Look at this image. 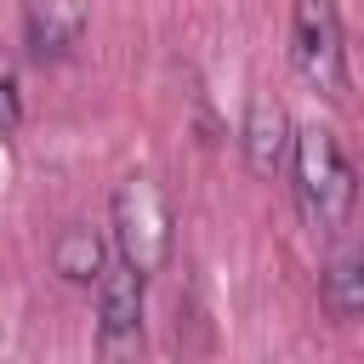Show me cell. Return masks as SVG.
<instances>
[{
	"instance_id": "cell-1",
	"label": "cell",
	"mask_w": 364,
	"mask_h": 364,
	"mask_svg": "<svg viewBox=\"0 0 364 364\" xmlns=\"http://www.w3.org/2000/svg\"><path fill=\"white\" fill-rule=\"evenodd\" d=\"M290 171H296V199H301L307 222L324 228V233L347 228V216H353V205H358V176H353L341 142H336L324 125H301V131H296Z\"/></svg>"
},
{
	"instance_id": "cell-2",
	"label": "cell",
	"mask_w": 364,
	"mask_h": 364,
	"mask_svg": "<svg viewBox=\"0 0 364 364\" xmlns=\"http://www.w3.org/2000/svg\"><path fill=\"white\" fill-rule=\"evenodd\" d=\"M114 245L136 273H159L171 256V205L154 176H125L114 188Z\"/></svg>"
},
{
	"instance_id": "cell-3",
	"label": "cell",
	"mask_w": 364,
	"mask_h": 364,
	"mask_svg": "<svg viewBox=\"0 0 364 364\" xmlns=\"http://www.w3.org/2000/svg\"><path fill=\"white\" fill-rule=\"evenodd\" d=\"M290 63L296 74L336 97L347 80V51H341V11L336 0H290Z\"/></svg>"
},
{
	"instance_id": "cell-4",
	"label": "cell",
	"mask_w": 364,
	"mask_h": 364,
	"mask_svg": "<svg viewBox=\"0 0 364 364\" xmlns=\"http://www.w3.org/2000/svg\"><path fill=\"white\" fill-rule=\"evenodd\" d=\"M239 148H245V165H250L256 176H279V171H284V159H290V148H296V131H290V114H284L279 97L256 91V97L245 102Z\"/></svg>"
},
{
	"instance_id": "cell-5",
	"label": "cell",
	"mask_w": 364,
	"mask_h": 364,
	"mask_svg": "<svg viewBox=\"0 0 364 364\" xmlns=\"http://www.w3.org/2000/svg\"><path fill=\"white\" fill-rule=\"evenodd\" d=\"M142 279L125 256L102 267L97 279V330H102V347H131L142 336Z\"/></svg>"
},
{
	"instance_id": "cell-6",
	"label": "cell",
	"mask_w": 364,
	"mask_h": 364,
	"mask_svg": "<svg viewBox=\"0 0 364 364\" xmlns=\"http://www.w3.org/2000/svg\"><path fill=\"white\" fill-rule=\"evenodd\" d=\"M85 40V0H23V46L34 63H63Z\"/></svg>"
},
{
	"instance_id": "cell-7",
	"label": "cell",
	"mask_w": 364,
	"mask_h": 364,
	"mask_svg": "<svg viewBox=\"0 0 364 364\" xmlns=\"http://www.w3.org/2000/svg\"><path fill=\"white\" fill-rule=\"evenodd\" d=\"M51 267H57L68 284H97L102 267H108V245H102V233L85 228V222H68V228L51 239Z\"/></svg>"
},
{
	"instance_id": "cell-8",
	"label": "cell",
	"mask_w": 364,
	"mask_h": 364,
	"mask_svg": "<svg viewBox=\"0 0 364 364\" xmlns=\"http://www.w3.org/2000/svg\"><path fill=\"white\" fill-rule=\"evenodd\" d=\"M324 307L341 324H364V250H336L324 262Z\"/></svg>"
},
{
	"instance_id": "cell-9",
	"label": "cell",
	"mask_w": 364,
	"mask_h": 364,
	"mask_svg": "<svg viewBox=\"0 0 364 364\" xmlns=\"http://www.w3.org/2000/svg\"><path fill=\"white\" fill-rule=\"evenodd\" d=\"M17 119H23V91H17L11 63L0 57V131H17Z\"/></svg>"
}]
</instances>
